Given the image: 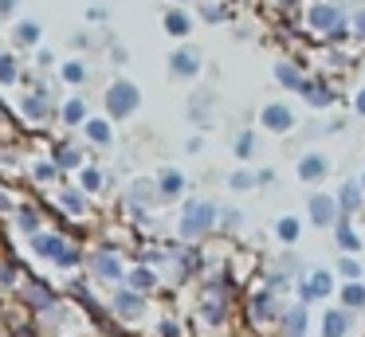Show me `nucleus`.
Instances as JSON below:
<instances>
[{
  "mask_svg": "<svg viewBox=\"0 0 365 337\" xmlns=\"http://www.w3.org/2000/svg\"><path fill=\"white\" fill-rule=\"evenodd\" d=\"M302 24L314 39L338 47L349 39V12L338 4V0H310L307 12H302Z\"/></svg>",
  "mask_w": 365,
  "mask_h": 337,
  "instance_id": "1",
  "label": "nucleus"
},
{
  "mask_svg": "<svg viewBox=\"0 0 365 337\" xmlns=\"http://www.w3.org/2000/svg\"><path fill=\"white\" fill-rule=\"evenodd\" d=\"M216 227H220V208H216L212 200H189L181 208V224H177V232H181L185 243L205 239V235L216 232Z\"/></svg>",
  "mask_w": 365,
  "mask_h": 337,
  "instance_id": "2",
  "label": "nucleus"
},
{
  "mask_svg": "<svg viewBox=\"0 0 365 337\" xmlns=\"http://www.w3.org/2000/svg\"><path fill=\"white\" fill-rule=\"evenodd\" d=\"M283 313L287 310L279 306V290H271L267 282L247 294V321H252V326H267V321L283 318Z\"/></svg>",
  "mask_w": 365,
  "mask_h": 337,
  "instance_id": "3",
  "label": "nucleus"
},
{
  "mask_svg": "<svg viewBox=\"0 0 365 337\" xmlns=\"http://www.w3.org/2000/svg\"><path fill=\"white\" fill-rule=\"evenodd\" d=\"M138 106H142V90H138L130 78L110 83V90H106V110H110V118H130Z\"/></svg>",
  "mask_w": 365,
  "mask_h": 337,
  "instance_id": "4",
  "label": "nucleus"
},
{
  "mask_svg": "<svg viewBox=\"0 0 365 337\" xmlns=\"http://www.w3.org/2000/svg\"><path fill=\"white\" fill-rule=\"evenodd\" d=\"M259 125L267 133H279V138H283V133H291L294 125H299V114L291 110V102H263L259 106Z\"/></svg>",
  "mask_w": 365,
  "mask_h": 337,
  "instance_id": "5",
  "label": "nucleus"
},
{
  "mask_svg": "<svg viewBox=\"0 0 365 337\" xmlns=\"http://www.w3.org/2000/svg\"><path fill=\"white\" fill-rule=\"evenodd\" d=\"M307 216H310V224L314 227H338V219H341V208H338V196H330V192H310L307 196Z\"/></svg>",
  "mask_w": 365,
  "mask_h": 337,
  "instance_id": "6",
  "label": "nucleus"
},
{
  "mask_svg": "<svg viewBox=\"0 0 365 337\" xmlns=\"http://www.w3.org/2000/svg\"><path fill=\"white\" fill-rule=\"evenodd\" d=\"M294 177H299L302 185H322V180L330 177V157H326L322 149H307V153H299V161H294Z\"/></svg>",
  "mask_w": 365,
  "mask_h": 337,
  "instance_id": "7",
  "label": "nucleus"
},
{
  "mask_svg": "<svg viewBox=\"0 0 365 337\" xmlns=\"http://www.w3.org/2000/svg\"><path fill=\"white\" fill-rule=\"evenodd\" d=\"M200 71H205V55H200V47H177L173 55H169V75L173 78H197Z\"/></svg>",
  "mask_w": 365,
  "mask_h": 337,
  "instance_id": "8",
  "label": "nucleus"
},
{
  "mask_svg": "<svg viewBox=\"0 0 365 337\" xmlns=\"http://www.w3.org/2000/svg\"><path fill=\"white\" fill-rule=\"evenodd\" d=\"M271 75H275V83L283 86V90H294V94H302V90H307V83H310L307 67H302L299 59H275Z\"/></svg>",
  "mask_w": 365,
  "mask_h": 337,
  "instance_id": "9",
  "label": "nucleus"
},
{
  "mask_svg": "<svg viewBox=\"0 0 365 337\" xmlns=\"http://www.w3.org/2000/svg\"><path fill=\"white\" fill-rule=\"evenodd\" d=\"M330 294H334V274L322 271V266H314V271L299 282V302L302 306L318 302V298H330Z\"/></svg>",
  "mask_w": 365,
  "mask_h": 337,
  "instance_id": "10",
  "label": "nucleus"
},
{
  "mask_svg": "<svg viewBox=\"0 0 365 337\" xmlns=\"http://www.w3.org/2000/svg\"><path fill=\"white\" fill-rule=\"evenodd\" d=\"M302 98H307L310 110H330L334 102H338V90H334V83L326 75H310L307 90H302Z\"/></svg>",
  "mask_w": 365,
  "mask_h": 337,
  "instance_id": "11",
  "label": "nucleus"
},
{
  "mask_svg": "<svg viewBox=\"0 0 365 337\" xmlns=\"http://www.w3.org/2000/svg\"><path fill=\"white\" fill-rule=\"evenodd\" d=\"M334 196H338L341 216H354V212H361V208H365V188H361V180H354V177L341 180V188H338Z\"/></svg>",
  "mask_w": 365,
  "mask_h": 337,
  "instance_id": "12",
  "label": "nucleus"
},
{
  "mask_svg": "<svg viewBox=\"0 0 365 337\" xmlns=\"http://www.w3.org/2000/svg\"><path fill=\"white\" fill-rule=\"evenodd\" d=\"M349 329H354V313H349L346 306H334V310L322 313V329H318V333L322 337H346Z\"/></svg>",
  "mask_w": 365,
  "mask_h": 337,
  "instance_id": "13",
  "label": "nucleus"
},
{
  "mask_svg": "<svg viewBox=\"0 0 365 337\" xmlns=\"http://www.w3.org/2000/svg\"><path fill=\"white\" fill-rule=\"evenodd\" d=\"M334 243H338L341 255H357V251H361V235H357V227H354L349 216L338 219V227H334Z\"/></svg>",
  "mask_w": 365,
  "mask_h": 337,
  "instance_id": "14",
  "label": "nucleus"
},
{
  "mask_svg": "<svg viewBox=\"0 0 365 337\" xmlns=\"http://www.w3.org/2000/svg\"><path fill=\"white\" fill-rule=\"evenodd\" d=\"M310 333V313L302 302H294L291 310L283 313V337H307Z\"/></svg>",
  "mask_w": 365,
  "mask_h": 337,
  "instance_id": "15",
  "label": "nucleus"
},
{
  "mask_svg": "<svg viewBox=\"0 0 365 337\" xmlns=\"http://www.w3.org/2000/svg\"><path fill=\"white\" fill-rule=\"evenodd\" d=\"M126 200L134 204L138 212L142 208H150V204H158L161 200V192H158V180H134V185H130V192H126Z\"/></svg>",
  "mask_w": 365,
  "mask_h": 337,
  "instance_id": "16",
  "label": "nucleus"
},
{
  "mask_svg": "<svg viewBox=\"0 0 365 337\" xmlns=\"http://www.w3.org/2000/svg\"><path fill=\"white\" fill-rule=\"evenodd\" d=\"M200 313H205V321H212V326H220V321H228V298H224L216 286H208L205 302H200Z\"/></svg>",
  "mask_w": 365,
  "mask_h": 337,
  "instance_id": "17",
  "label": "nucleus"
},
{
  "mask_svg": "<svg viewBox=\"0 0 365 337\" xmlns=\"http://www.w3.org/2000/svg\"><path fill=\"white\" fill-rule=\"evenodd\" d=\"M189 188V180H185V172L181 169H161V177H158V192H161V200H177V196Z\"/></svg>",
  "mask_w": 365,
  "mask_h": 337,
  "instance_id": "18",
  "label": "nucleus"
},
{
  "mask_svg": "<svg viewBox=\"0 0 365 337\" xmlns=\"http://www.w3.org/2000/svg\"><path fill=\"white\" fill-rule=\"evenodd\" d=\"M197 16L205 24H228L236 12H232L228 0H197Z\"/></svg>",
  "mask_w": 365,
  "mask_h": 337,
  "instance_id": "19",
  "label": "nucleus"
},
{
  "mask_svg": "<svg viewBox=\"0 0 365 337\" xmlns=\"http://www.w3.org/2000/svg\"><path fill=\"white\" fill-rule=\"evenodd\" d=\"M212 102H216V94L212 90H197L189 98V118L197 125H212Z\"/></svg>",
  "mask_w": 365,
  "mask_h": 337,
  "instance_id": "20",
  "label": "nucleus"
},
{
  "mask_svg": "<svg viewBox=\"0 0 365 337\" xmlns=\"http://www.w3.org/2000/svg\"><path fill=\"white\" fill-rule=\"evenodd\" d=\"M114 310H118L126 321H134V318L145 313V298L138 294V290H122V294H114Z\"/></svg>",
  "mask_w": 365,
  "mask_h": 337,
  "instance_id": "21",
  "label": "nucleus"
},
{
  "mask_svg": "<svg viewBox=\"0 0 365 337\" xmlns=\"http://www.w3.org/2000/svg\"><path fill=\"white\" fill-rule=\"evenodd\" d=\"M95 274L106 279V282H118L122 274H126V266H122V259L114 255V251H98L95 255Z\"/></svg>",
  "mask_w": 365,
  "mask_h": 337,
  "instance_id": "22",
  "label": "nucleus"
},
{
  "mask_svg": "<svg viewBox=\"0 0 365 337\" xmlns=\"http://www.w3.org/2000/svg\"><path fill=\"white\" fill-rule=\"evenodd\" d=\"M161 24H165V31H169V36H177V39H185L192 28H197L192 12H185V8H169V12H165V20H161Z\"/></svg>",
  "mask_w": 365,
  "mask_h": 337,
  "instance_id": "23",
  "label": "nucleus"
},
{
  "mask_svg": "<svg viewBox=\"0 0 365 337\" xmlns=\"http://www.w3.org/2000/svg\"><path fill=\"white\" fill-rule=\"evenodd\" d=\"M232 153H236V161H252L255 153H259V133L255 130H240L236 138H232Z\"/></svg>",
  "mask_w": 365,
  "mask_h": 337,
  "instance_id": "24",
  "label": "nucleus"
},
{
  "mask_svg": "<svg viewBox=\"0 0 365 337\" xmlns=\"http://www.w3.org/2000/svg\"><path fill=\"white\" fill-rule=\"evenodd\" d=\"M299 235H302V219H299V216H279V219H275V239H279V243L294 247V243H299Z\"/></svg>",
  "mask_w": 365,
  "mask_h": 337,
  "instance_id": "25",
  "label": "nucleus"
},
{
  "mask_svg": "<svg viewBox=\"0 0 365 337\" xmlns=\"http://www.w3.org/2000/svg\"><path fill=\"white\" fill-rule=\"evenodd\" d=\"M338 298L349 313H361L365 310V282H346V286L338 290Z\"/></svg>",
  "mask_w": 365,
  "mask_h": 337,
  "instance_id": "26",
  "label": "nucleus"
},
{
  "mask_svg": "<svg viewBox=\"0 0 365 337\" xmlns=\"http://www.w3.org/2000/svg\"><path fill=\"white\" fill-rule=\"evenodd\" d=\"M228 188H232V192H252V188H259V172H255V169L228 172Z\"/></svg>",
  "mask_w": 365,
  "mask_h": 337,
  "instance_id": "27",
  "label": "nucleus"
},
{
  "mask_svg": "<svg viewBox=\"0 0 365 337\" xmlns=\"http://www.w3.org/2000/svg\"><path fill=\"white\" fill-rule=\"evenodd\" d=\"M87 138L95 141V145H110V141H114L110 122H103V118H91V122H87Z\"/></svg>",
  "mask_w": 365,
  "mask_h": 337,
  "instance_id": "28",
  "label": "nucleus"
},
{
  "mask_svg": "<svg viewBox=\"0 0 365 337\" xmlns=\"http://www.w3.org/2000/svg\"><path fill=\"white\" fill-rule=\"evenodd\" d=\"M349 39H354V43H365V0L357 8H349Z\"/></svg>",
  "mask_w": 365,
  "mask_h": 337,
  "instance_id": "29",
  "label": "nucleus"
},
{
  "mask_svg": "<svg viewBox=\"0 0 365 337\" xmlns=\"http://www.w3.org/2000/svg\"><path fill=\"white\" fill-rule=\"evenodd\" d=\"M338 274L346 282H361V263H357V255H341L338 259Z\"/></svg>",
  "mask_w": 365,
  "mask_h": 337,
  "instance_id": "30",
  "label": "nucleus"
},
{
  "mask_svg": "<svg viewBox=\"0 0 365 337\" xmlns=\"http://www.w3.org/2000/svg\"><path fill=\"white\" fill-rule=\"evenodd\" d=\"M220 227L224 232H240V227H244V212L240 208H220Z\"/></svg>",
  "mask_w": 365,
  "mask_h": 337,
  "instance_id": "31",
  "label": "nucleus"
},
{
  "mask_svg": "<svg viewBox=\"0 0 365 337\" xmlns=\"http://www.w3.org/2000/svg\"><path fill=\"white\" fill-rule=\"evenodd\" d=\"M63 118H67V122H71V125L87 122V106H83L79 98H71V102H67V106H63Z\"/></svg>",
  "mask_w": 365,
  "mask_h": 337,
  "instance_id": "32",
  "label": "nucleus"
},
{
  "mask_svg": "<svg viewBox=\"0 0 365 337\" xmlns=\"http://www.w3.org/2000/svg\"><path fill=\"white\" fill-rule=\"evenodd\" d=\"M153 282H158V279H153V271H145V266H138V271L130 274V286H134L138 294H142V290H150Z\"/></svg>",
  "mask_w": 365,
  "mask_h": 337,
  "instance_id": "33",
  "label": "nucleus"
},
{
  "mask_svg": "<svg viewBox=\"0 0 365 337\" xmlns=\"http://www.w3.org/2000/svg\"><path fill=\"white\" fill-rule=\"evenodd\" d=\"M83 188H87V192H98V188H103V172H98V169H83Z\"/></svg>",
  "mask_w": 365,
  "mask_h": 337,
  "instance_id": "34",
  "label": "nucleus"
},
{
  "mask_svg": "<svg viewBox=\"0 0 365 337\" xmlns=\"http://www.w3.org/2000/svg\"><path fill=\"white\" fill-rule=\"evenodd\" d=\"M63 78H67V83H83V78H87V67H83V63H67Z\"/></svg>",
  "mask_w": 365,
  "mask_h": 337,
  "instance_id": "35",
  "label": "nucleus"
},
{
  "mask_svg": "<svg viewBox=\"0 0 365 337\" xmlns=\"http://www.w3.org/2000/svg\"><path fill=\"white\" fill-rule=\"evenodd\" d=\"M349 106H354V114H357V118H365V83L354 90V98H349Z\"/></svg>",
  "mask_w": 365,
  "mask_h": 337,
  "instance_id": "36",
  "label": "nucleus"
},
{
  "mask_svg": "<svg viewBox=\"0 0 365 337\" xmlns=\"http://www.w3.org/2000/svg\"><path fill=\"white\" fill-rule=\"evenodd\" d=\"M36 36H40L36 24H20V28H16V39H24V43H36Z\"/></svg>",
  "mask_w": 365,
  "mask_h": 337,
  "instance_id": "37",
  "label": "nucleus"
},
{
  "mask_svg": "<svg viewBox=\"0 0 365 337\" xmlns=\"http://www.w3.org/2000/svg\"><path fill=\"white\" fill-rule=\"evenodd\" d=\"M59 165H79V149H59Z\"/></svg>",
  "mask_w": 365,
  "mask_h": 337,
  "instance_id": "38",
  "label": "nucleus"
},
{
  "mask_svg": "<svg viewBox=\"0 0 365 337\" xmlns=\"http://www.w3.org/2000/svg\"><path fill=\"white\" fill-rule=\"evenodd\" d=\"M63 204H67L71 212H83V196H79V192H67V196H63Z\"/></svg>",
  "mask_w": 365,
  "mask_h": 337,
  "instance_id": "39",
  "label": "nucleus"
},
{
  "mask_svg": "<svg viewBox=\"0 0 365 337\" xmlns=\"http://www.w3.org/2000/svg\"><path fill=\"white\" fill-rule=\"evenodd\" d=\"M200 149H205V138H200V133H197V138L185 141V153H200Z\"/></svg>",
  "mask_w": 365,
  "mask_h": 337,
  "instance_id": "40",
  "label": "nucleus"
},
{
  "mask_svg": "<svg viewBox=\"0 0 365 337\" xmlns=\"http://www.w3.org/2000/svg\"><path fill=\"white\" fill-rule=\"evenodd\" d=\"M255 172H259V188L275 185V169H255Z\"/></svg>",
  "mask_w": 365,
  "mask_h": 337,
  "instance_id": "41",
  "label": "nucleus"
},
{
  "mask_svg": "<svg viewBox=\"0 0 365 337\" xmlns=\"http://www.w3.org/2000/svg\"><path fill=\"white\" fill-rule=\"evenodd\" d=\"M161 337H181V329H177V321H161Z\"/></svg>",
  "mask_w": 365,
  "mask_h": 337,
  "instance_id": "42",
  "label": "nucleus"
},
{
  "mask_svg": "<svg viewBox=\"0 0 365 337\" xmlns=\"http://www.w3.org/2000/svg\"><path fill=\"white\" fill-rule=\"evenodd\" d=\"M0 78H12V63L9 59H0Z\"/></svg>",
  "mask_w": 365,
  "mask_h": 337,
  "instance_id": "43",
  "label": "nucleus"
},
{
  "mask_svg": "<svg viewBox=\"0 0 365 337\" xmlns=\"http://www.w3.org/2000/svg\"><path fill=\"white\" fill-rule=\"evenodd\" d=\"M0 4H4V8H12V4H16V0H0Z\"/></svg>",
  "mask_w": 365,
  "mask_h": 337,
  "instance_id": "44",
  "label": "nucleus"
},
{
  "mask_svg": "<svg viewBox=\"0 0 365 337\" xmlns=\"http://www.w3.org/2000/svg\"><path fill=\"white\" fill-rule=\"evenodd\" d=\"M173 4H177V8H181V4H189V0H173Z\"/></svg>",
  "mask_w": 365,
  "mask_h": 337,
  "instance_id": "45",
  "label": "nucleus"
},
{
  "mask_svg": "<svg viewBox=\"0 0 365 337\" xmlns=\"http://www.w3.org/2000/svg\"><path fill=\"white\" fill-rule=\"evenodd\" d=\"M357 180H361V188H365V172H361V177H357Z\"/></svg>",
  "mask_w": 365,
  "mask_h": 337,
  "instance_id": "46",
  "label": "nucleus"
}]
</instances>
